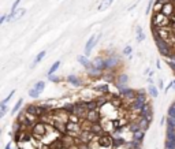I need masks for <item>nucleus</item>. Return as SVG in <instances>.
<instances>
[{"instance_id": "nucleus-24", "label": "nucleus", "mask_w": 175, "mask_h": 149, "mask_svg": "<svg viewBox=\"0 0 175 149\" xmlns=\"http://www.w3.org/2000/svg\"><path fill=\"white\" fill-rule=\"evenodd\" d=\"M127 81H129V77L126 74H119L118 77H116V84L127 85Z\"/></svg>"}, {"instance_id": "nucleus-28", "label": "nucleus", "mask_w": 175, "mask_h": 149, "mask_svg": "<svg viewBox=\"0 0 175 149\" xmlns=\"http://www.w3.org/2000/svg\"><path fill=\"white\" fill-rule=\"evenodd\" d=\"M7 112H8V105H7V104H0V118H3Z\"/></svg>"}, {"instance_id": "nucleus-3", "label": "nucleus", "mask_w": 175, "mask_h": 149, "mask_svg": "<svg viewBox=\"0 0 175 149\" xmlns=\"http://www.w3.org/2000/svg\"><path fill=\"white\" fill-rule=\"evenodd\" d=\"M120 64V57L115 54H110V56L105 57V69L104 71H114Z\"/></svg>"}, {"instance_id": "nucleus-36", "label": "nucleus", "mask_w": 175, "mask_h": 149, "mask_svg": "<svg viewBox=\"0 0 175 149\" xmlns=\"http://www.w3.org/2000/svg\"><path fill=\"white\" fill-rule=\"evenodd\" d=\"M156 66H157V69H160V67H161V66H160V62H159V60L156 62Z\"/></svg>"}, {"instance_id": "nucleus-29", "label": "nucleus", "mask_w": 175, "mask_h": 149, "mask_svg": "<svg viewBox=\"0 0 175 149\" xmlns=\"http://www.w3.org/2000/svg\"><path fill=\"white\" fill-rule=\"evenodd\" d=\"M14 95H15V90H11V93H8V95H7V97L4 98V100H2V103H0V104H7V103H8L10 100L14 97Z\"/></svg>"}, {"instance_id": "nucleus-30", "label": "nucleus", "mask_w": 175, "mask_h": 149, "mask_svg": "<svg viewBox=\"0 0 175 149\" xmlns=\"http://www.w3.org/2000/svg\"><path fill=\"white\" fill-rule=\"evenodd\" d=\"M48 79L51 81V82H60V78L58 77V75H55V74H52V75H48Z\"/></svg>"}, {"instance_id": "nucleus-25", "label": "nucleus", "mask_w": 175, "mask_h": 149, "mask_svg": "<svg viewBox=\"0 0 175 149\" xmlns=\"http://www.w3.org/2000/svg\"><path fill=\"white\" fill-rule=\"evenodd\" d=\"M95 89L97 90V92H100V93H104V95H108V93H110V86H108L107 84L100 85V86H96Z\"/></svg>"}, {"instance_id": "nucleus-7", "label": "nucleus", "mask_w": 175, "mask_h": 149, "mask_svg": "<svg viewBox=\"0 0 175 149\" xmlns=\"http://www.w3.org/2000/svg\"><path fill=\"white\" fill-rule=\"evenodd\" d=\"M44 89H45V82L44 81H39V82H36V84L33 85L32 89L29 90V97L37 98L42 92H44Z\"/></svg>"}, {"instance_id": "nucleus-6", "label": "nucleus", "mask_w": 175, "mask_h": 149, "mask_svg": "<svg viewBox=\"0 0 175 149\" xmlns=\"http://www.w3.org/2000/svg\"><path fill=\"white\" fill-rule=\"evenodd\" d=\"M81 133H82V126H81V123L68 122L66 125V134L75 137V135H81Z\"/></svg>"}, {"instance_id": "nucleus-13", "label": "nucleus", "mask_w": 175, "mask_h": 149, "mask_svg": "<svg viewBox=\"0 0 175 149\" xmlns=\"http://www.w3.org/2000/svg\"><path fill=\"white\" fill-rule=\"evenodd\" d=\"M92 63H93V67H96V69H100V70H103V71H104V69H105V57H103V56L95 57V59L92 60Z\"/></svg>"}, {"instance_id": "nucleus-26", "label": "nucleus", "mask_w": 175, "mask_h": 149, "mask_svg": "<svg viewBox=\"0 0 175 149\" xmlns=\"http://www.w3.org/2000/svg\"><path fill=\"white\" fill-rule=\"evenodd\" d=\"M45 55H47V52H45V51H41V52H39V55H37V56H36V59H34V62H33L32 67H34V66H36L37 63H40V62H41V60H42V59H44V57H45Z\"/></svg>"}, {"instance_id": "nucleus-18", "label": "nucleus", "mask_w": 175, "mask_h": 149, "mask_svg": "<svg viewBox=\"0 0 175 149\" xmlns=\"http://www.w3.org/2000/svg\"><path fill=\"white\" fill-rule=\"evenodd\" d=\"M136 39L138 42H142L144 40H145V33H144L142 27L141 26H137L136 27Z\"/></svg>"}, {"instance_id": "nucleus-37", "label": "nucleus", "mask_w": 175, "mask_h": 149, "mask_svg": "<svg viewBox=\"0 0 175 149\" xmlns=\"http://www.w3.org/2000/svg\"><path fill=\"white\" fill-rule=\"evenodd\" d=\"M171 84H172V88H175V79H174V81H171Z\"/></svg>"}, {"instance_id": "nucleus-19", "label": "nucleus", "mask_w": 175, "mask_h": 149, "mask_svg": "<svg viewBox=\"0 0 175 149\" xmlns=\"http://www.w3.org/2000/svg\"><path fill=\"white\" fill-rule=\"evenodd\" d=\"M115 0H101V3L97 6V10L98 11H104V10L110 8V6L114 3Z\"/></svg>"}, {"instance_id": "nucleus-5", "label": "nucleus", "mask_w": 175, "mask_h": 149, "mask_svg": "<svg viewBox=\"0 0 175 149\" xmlns=\"http://www.w3.org/2000/svg\"><path fill=\"white\" fill-rule=\"evenodd\" d=\"M32 133L36 137H42V135H45L48 133V125L41 122V120H39L36 125L32 126Z\"/></svg>"}, {"instance_id": "nucleus-16", "label": "nucleus", "mask_w": 175, "mask_h": 149, "mask_svg": "<svg viewBox=\"0 0 175 149\" xmlns=\"http://www.w3.org/2000/svg\"><path fill=\"white\" fill-rule=\"evenodd\" d=\"M144 137H145V130H142V129L134 131L133 134H131V140H134V141H141L142 142Z\"/></svg>"}, {"instance_id": "nucleus-11", "label": "nucleus", "mask_w": 175, "mask_h": 149, "mask_svg": "<svg viewBox=\"0 0 175 149\" xmlns=\"http://www.w3.org/2000/svg\"><path fill=\"white\" fill-rule=\"evenodd\" d=\"M139 115H141L142 118H145V119H148L149 122H152V118H153V110H152V107H151L149 103H146V104L142 107Z\"/></svg>"}, {"instance_id": "nucleus-14", "label": "nucleus", "mask_w": 175, "mask_h": 149, "mask_svg": "<svg viewBox=\"0 0 175 149\" xmlns=\"http://www.w3.org/2000/svg\"><path fill=\"white\" fill-rule=\"evenodd\" d=\"M66 79H67V82L68 84H71L73 86H82V81L80 79V78L77 77V75H74V74H70V75H67V78H66Z\"/></svg>"}, {"instance_id": "nucleus-22", "label": "nucleus", "mask_w": 175, "mask_h": 149, "mask_svg": "<svg viewBox=\"0 0 175 149\" xmlns=\"http://www.w3.org/2000/svg\"><path fill=\"white\" fill-rule=\"evenodd\" d=\"M60 64H62V63H60V60H56V62H55L54 64H52V66H51V67H49V70H48V73H47V74H48V75L55 74V73H56L58 70H59Z\"/></svg>"}, {"instance_id": "nucleus-39", "label": "nucleus", "mask_w": 175, "mask_h": 149, "mask_svg": "<svg viewBox=\"0 0 175 149\" xmlns=\"http://www.w3.org/2000/svg\"><path fill=\"white\" fill-rule=\"evenodd\" d=\"M174 4H175V2H174Z\"/></svg>"}, {"instance_id": "nucleus-33", "label": "nucleus", "mask_w": 175, "mask_h": 149, "mask_svg": "<svg viewBox=\"0 0 175 149\" xmlns=\"http://www.w3.org/2000/svg\"><path fill=\"white\" fill-rule=\"evenodd\" d=\"M4 22H7V14H3L2 18H0V25H3Z\"/></svg>"}, {"instance_id": "nucleus-2", "label": "nucleus", "mask_w": 175, "mask_h": 149, "mask_svg": "<svg viewBox=\"0 0 175 149\" xmlns=\"http://www.w3.org/2000/svg\"><path fill=\"white\" fill-rule=\"evenodd\" d=\"M155 40H156V47H157V49H159V52H160L161 56L170 57L171 55L175 54V52H174V47H172V45H170L168 42L163 41V40H160V39H157V37H155Z\"/></svg>"}, {"instance_id": "nucleus-34", "label": "nucleus", "mask_w": 175, "mask_h": 149, "mask_svg": "<svg viewBox=\"0 0 175 149\" xmlns=\"http://www.w3.org/2000/svg\"><path fill=\"white\" fill-rule=\"evenodd\" d=\"M159 89H164V86H163V79H159Z\"/></svg>"}, {"instance_id": "nucleus-35", "label": "nucleus", "mask_w": 175, "mask_h": 149, "mask_svg": "<svg viewBox=\"0 0 175 149\" xmlns=\"http://www.w3.org/2000/svg\"><path fill=\"white\" fill-rule=\"evenodd\" d=\"M11 146H12V142H11V141H10V142L6 145V148H4V149H11Z\"/></svg>"}, {"instance_id": "nucleus-15", "label": "nucleus", "mask_w": 175, "mask_h": 149, "mask_svg": "<svg viewBox=\"0 0 175 149\" xmlns=\"http://www.w3.org/2000/svg\"><path fill=\"white\" fill-rule=\"evenodd\" d=\"M86 71H88V75H89L90 78H100L104 73L103 70L96 69V67H90V69H88Z\"/></svg>"}, {"instance_id": "nucleus-31", "label": "nucleus", "mask_w": 175, "mask_h": 149, "mask_svg": "<svg viewBox=\"0 0 175 149\" xmlns=\"http://www.w3.org/2000/svg\"><path fill=\"white\" fill-rule=\"evenodd\" d=\"M153 3H155L153 0H149L148 7H146V14H151V11H152V4H153Z\"/></svg>"}, {"instance_id": "nucleus-20", "label": "nucleus", "mask_w": 175, "mask_h": 149, "mask_svg": "<svg viewBox=\"0 0 175 149\" xmlns=\"http://www.w3.org/2000/svg\"><path fill=\"white\" fill-rule=\"evenodd\" d=\"M148 93H149V96H151L152 98L159 97V88H157V86H155L153 84H152V85H149V86H148Z\"/></svg>"}, {"instance_id": "nucleus-32", "label": "nucleus", "mask_w": 175, "mask_h": 149, "mask_svg": "<svg viewBox=\"0 0 175 149\" xmlns=\"http://www.w3.org/2000/svg\"><path fill=\"white\" fill-rule=\"evenodd\" d=\"M19 3H21V0H15L14 4H12V7H11V11H14V10H18Z\"/></svg>"}, {"instance_id": "nucleus-1", "label": "nucleus", "mask_w": 175, "mask_h": 149, "mask_svg": "<svg viewBox=\"0 0 175 149\" xmlns=\"http://www.w3.org/2000/svg\"><path fill=\"white\" fill-rule=\"evenodd\" d=\"M174 25V21L171 18H168L167 15H164L163 12H155L152 17V29L156 27H170Z\"/></svg>"}, {"instance_id": "nucleus-17", "label": "nucleus", "mask_w": 175, "mask_h": 149, "mask_svg": "<svg viewBox=\"0 0 175 149\" xmlns=\"http://www.w3.org/2000/svg\"><path fill=\"white\" fill-rule=\"evenodd\" d=\"M85 104H86V108H88V111L100 110V105H98L97 100H88V101H85Z\"/></svg>"}, {"instance_id": "nucleus-10", "label": "nucleus", "mask_w": 175, "mask_h": 149, "mask_svg": "<svg viewBox=\"0 0 175 149\" xmlns=\"http://www.w3.org/2000/svg\"><path fill=\"white\" fill-rule=\"evenodd\" d=\"M25 12H26V10H25V8L14 10V11H11L10 14H7V22H11V21H15V19L22 18V17L25 15Z\"/></svg>"}, {"instance_id": "nucleus-8", "label": "nucleus", "mask_w": 175, "mask_h": 149, "mask_svg": "<svg viewBox=\"0 0 175 149\" xmlns=\"http://www.w3.org/2000/svg\"><path fill=\"white\" fill-rule=\"evenodd\" d=\"M98 146H101V148H104V149L114 148V138H112V135H107V134L100 135V137H98Z\"/></svg>"}, {"instance_id": "nucleus-38", "label": "nucleus", "mask_w": 175, "mask_h": 149, "mask_svg": "<svg viewBox=\"0 0 175 149\" xmlns=\"http://www.w3.org/2000/svg\"><path fill=\"white\" fill-rule=\"evenodd\" d=\"M171 107H172V108H174V110H175V101L172 103V105H171Z\"/></svg>"}, {"instance_id": "nucleus-23", "label": "nucleus", "mask_w": 175, "mask_h": 149, "mask_svg": "<svg viewBox=\"0 0 175 149\" xmlns=\"http://www.w3.org/2000/svg\"><path fill=\"white\" fill-rule=\"evenodd\" d=\"M22 104H23V98H19L18 101L15 103L14 107H12V110H11V115H15V113H18L19 111H21Z\"/></svg>"}, {"instance_id": "nucleus-21", "label": "nucleus", "mask_w": 175, "mask_h": 149, "mask_svg": "<svg viewBox=\"0 0 175 149\" xmlns=\"http://www.w3.org/2000/svg\"><path fill=\"white\" fill-rule=\"evenodd\" d=\"M138 122V125H139V127L142 129V130H148L149 129V125H151V122H149L148 119H145V118H142V116H139V119L137 120Z\"/></svg>"}, {"instance_id": "nucleus-27", "label": "nucleus", "mask_w": 175, "mask_h": 149, "mask_svg": "<svg viewBox=\"0 0 175 149\" xmlns=\"http://www.w3.org/2000/svg\"><path fill=\"white\" fill-rule=\"evenodd\" d=\"M131 54H133L131 45H126V47L123 48V51H122V55H123V56H131Z\"/></svg>"}, {"instance_id": "nucleus-9", "label": "nucleus", "mask_w": 175, "mask_h": 149, "mask_svg": "<svg viewBox=\"0 0 175 149\" xmlns=\"http://www.w3.org/2000/svg\"><path fill=\"white\" fill-rule=\"evenodd\" d=\"M100 110H93V111H88V113H86L85 116V120L86 122H89L90 125H95V123H98V120H100Z\"/></svg>"}, {"instance_id": "nucleus-12", "label": "nucleus", "mask_w": 175, "mask_h": 149, "mask_svg": "<svg viewBox=\"0 0 175 149\" xmlns=\"http://www.w3.org/2000/svg\"><path fill=\"white\" fill-rule=\"evenodd\" d=\"M77 62H78V63H81V64H82L86 70L90 69V67H93L92 60H90L88 56H85V55H81V56H78V57H77Z\"/></svg>"}, {"instance_id": "nucleus-4", "label": "nucleus", "mask_w": 175, "mask_h": 149, "mask_svg": "<svg viewBox=\"0 0 175 149\" xmlns=\"http://www.w3.org/2000/svg\"><path fill=\"white\" fill-rule=\"evenodd\" d=\"M100 37H101V33H98V34H93V36L89 37V40H88V42H86V45H85V49H83V55H85V56H89V55L92 54L93 48L97 45Z\"/></svg>"}]
</instances>
